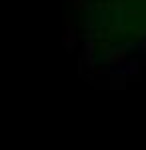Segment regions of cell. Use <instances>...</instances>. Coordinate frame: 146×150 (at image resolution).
<instances>
[{"label":"cell","mask_w":146,"mask_h":150,"mask_svg":"<svg viewBox=\"0 0 146 150\" xmlns=\"http://www.w3.org/2000/svg\"><path fill=\"white\" fill-rule=\"evenodd\" d=\"M134 44H124V46H116V48H110V52H106L102 62L108 64V66H114V68H120V66H126V58H128V48H132Z\"/></svg>","instance_id":"6da1fadb"},{"label":"cell","mask_w":146,"mask_h":150,"mask_svg":"<svg viewBox=\"0 0 146 150\" xmlns=\"http://www.w3.org/2000/svg\"><path fill=\"white\" fill-rule=\"evenodd\" d=\"M86 2H88V0H72V8H74V10H84V8L88 6Z\"/></svg>","instance_id":"7a4b0ae2"},{"label":"cell","mask_w":146,"mask_h":150,"mask_svg":"<svg viewBox=\"0 0 146 150\" xmlns=\"http://www.w3.org/2000/svg\"><path fill=\"white\" fill-rule=\"evenodd\" d=\"M140 50H142V54H146V40H144V42H140Z\"/></svg>","instance_id":"3957f363"}]
</instances>
